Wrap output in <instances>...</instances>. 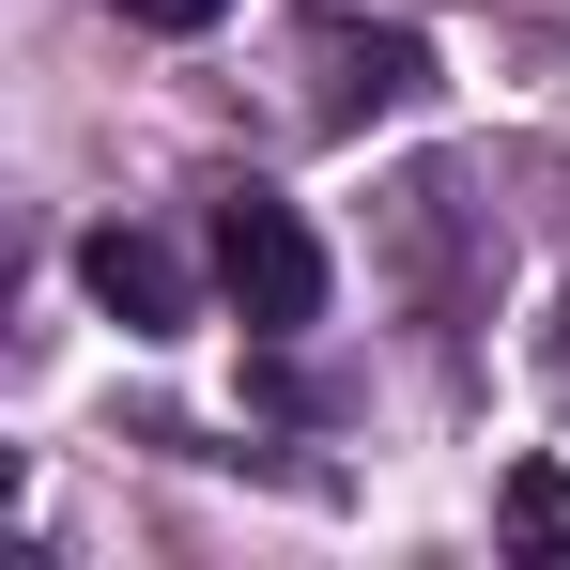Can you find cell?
Returning a JSON list of instances; mask_svg holds the SVG:
<instances>
[{
    "label": "cell",
    "instance_id": "5b68a950",
    "mask_svg": "<svg viewBox=\"0 0 570 570\" xmlns=\"http://www.w3.org/2000/svg\"><path fill=\"white\" fill-rule=\"evenodd\" d=\"M108 16H124V31H216L232 0H108Z\"/></svg>",
    "mask_w": 570,
    "mask_h": 570
},
{
    "label": "cell",
    "instance_id": "7a4b0ae2",
    "mask_svg": "<svg viewBox=\"0 0 570 570\" xmlns=\"http://www.w3.org/2000/svg\"><path fill=\"white\" fill-rule=\"evenodd\" d=\"M78 278H94V308H108V324H139V340H170V324H186V263H170L155 232H94V247H78Z\"/></svg>",
    "mask_w": 570,
    "mask_h": 570
},
{
    "label": "cell",
    "instance_id": "3957f363",
    "mask_svg": "<svg viewBox=\"0 0 570 570\" xmlns=\"http://www.w3.org/2000/svg\"><path fill=\"white\" fill-rule=\"evenodd\" d=\"M324 78H340V94H324V108H340V124H371V108H401V94H416V78H432V47H416V31H371V47H340Z\"/></svg>",
    "mask_w": 570,
    "mask_h": 570
},
{
    "label": "cell",
    "instance_id": "8992f818",
    "mask_svg": "<svg viewBox=\"0 0 570 570\" xmlns=\"http://www.w3.org/2000/svg\"><path fill=\"white\" fill-rule=\"evenodd\" d=\"M556 371H570V340H556Z\"/></svg>",
    "mask_w": 570,
    "mask_h": 570
},
{
    "label": "cell",
    "instance_id": "277c9868",
    "mask_svg": "<svg viewBox=\"0 0 570 570\" xmlns=\"http://www.w3.org/2000/svg\"><path fill=\"white\" fill-rule=\"evenodd\" d=\"M493 524H509V556H570V463H509Z\"/></svg>",
    "mask_w": 570,
    "mask_h": 570
},
{
    "label": "cell",
    "instance_id": "6da1fadb",
    "mask_svg": "<svg viewBox=\"0 0 570 570\" xmlns=\"http://www.w3.org/2000/svg\"><path fill=\"white\" fill-rule=\"evenodd\" d=\"M216 293L247 308V340H308L324 324V232L278 186H232L216 200Z\"/></svg>",
    "mask_w": 570,
    "mask_h": 570
}]
</instances>
